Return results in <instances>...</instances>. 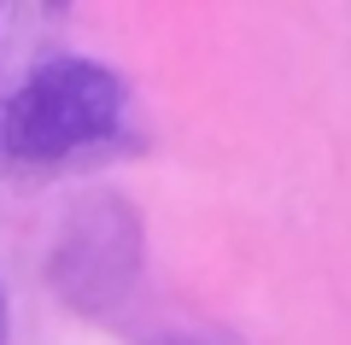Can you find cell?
Here are the masks:
<instances>
[{
	"label": "cell",
	"mask_w": 351,
	"mask_h": 345,
	"mask_svg": "<svg viewBox=\"0 0 351 345\" xmlns=\"http://www.w3.org/2000/svg\"><path fill=\"white\" fill-rule=\"evenodd\" d=\"M135 270H141V217L112 193L71 211V222L59 235V252L47 263L53 287L76 310H88V316L112 310L135 287Z\"/></svg>",
	"instance_id": "obj_2"
},
{
	"label": "cell",
	"mask_w": 351,
	"mask_h": 345,
	"mask_svg": "<svg viewBox=\"0 0 351 345\" xmlns=\"http://www.w3.org/2000/svg\"><path fill=\"white\" fill-rule=\"evenodd\" d=\"M0 345H6V287H0Z\"/></svg>",
	"instance_id": "obj_3"
},
{
	"label": "cell",
	"mask_w": 351,
	"mask_h": 345,
	"mask_svg": "<svg viewBox=\"0 0 351 345\" xmlns=\"http://www.w3.org/2000/svg\"><path fill=\"white\" fill-rule=\"evenodd\" d=\"M123 117V82L94 59H47L24 76L6 106L0 141L24 164H53L106 141Z\"/></svg>",
	"instance_id": "obj_1"
},
{
	"label": "cell",
	"mask_w": 351,
	"mask_h": 345,
	"mask_svg": "<svg viewBox=\"0 0 351 345\" xmlns=\"http://www.w3.org/2000/svg\"><path fill=\"white\" fill-rule=\"evenodd\" d=\"M158 345H199V340H158Z\"/></svg>",
	"instance_id": "obj_4"
}]
</instances>
